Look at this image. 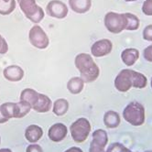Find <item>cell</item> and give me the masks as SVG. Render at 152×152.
Wrapping results in <instances>:
<instances>
[{
	"instance_id": "obj_1",
	"label": "cell",
	"mask_w": 152,
	"mask_h": 152,
	"mask_svg": "<svg viewBox=\"0 0 152 152\" xmlns=\"http://www.w3.org/2000/svg\"><path fill=\"white\" fill-rule=\"evenodd\" d=\"M74 65L80 72L84 83L94 82L100 74V69L93 57L87 53H79L74 59Z\"/></svg>"
},
{
	"instance_id": "obj_2",
	"label": "cell",
	"mask_w": 152,
	"mask_h": 152,
	"mask_svg": "<svg viewBox=\"0 0 152 152\" xmlns=\"http://www.w3.org/2000/svg\"><path fill=\"white\" fill-rule=\"evenodd\" d=\"M125 120L134 126H140L145 123V108L142 104L137 101L130 102L123 111Z\"/></svg>"
},
{
	"instance_id": "obj_3",
	"label": "cell",
	"mask_w": 152,
	"mask_h": 152,
	"mask_svg": "<svg viewBox=\"0 0 152 152\" xmlns=\"http://www.w3.org/2000/svg\"><path fill=\"white\" fill-rule=\"evenodd\" d=\"M18 4L25 17L34 24H39L45 17V12L36 0H18Z\"/></svg>"
},
{
	"instance_id": "obj_4",
	"label": "cell",
	"mask_w": 152,
	"mask_h": 152,
	"mask_svg": "<svg viewBox=\"0 0 152 152\" xmlns=\"http://www.w3.org/2000/svg\"><path fill=\"white\" fill-rule=\"evenodd\" d=\"M104 24L106 29L113 34H119L126 30L127 19L125 13L108 12L104 18Z\"/></svg>"
},
{
	"instance_id": "obj_5",
	"label": "cell",
	"mask_w": 152,
	"mask_h": 152,
	"mask_svg": "<svg viewBox=\"0 0 152 152\" xmlns=\"http://www.w3.org/2000/svg\"><path fill=\"white\" fill-rule=\"evenodd\" d=\"M91 124L88 119L81 117L74 121L70 126L72 138L76 143H83L88 138L91 132Z\"/></svg>"
},
{
	"instance_id": "obj_6",
	"label": "cell",
	"mask_w": 152,
	"mask_h": 152,
	"mask_svg": "<svg viewBox=\"0 0 152 152\" xmlns=\"http://www.w3.org/2000/svg\"><path fill=\"white\" fill-rule=\"evenodd\" d=\"M28 40L32 46L39 50H45L50 44L47 33L39 25H34L29 29Z\"/></svg>"
},
{
	"instance_id": "obj_7",
	"label": "cell",
	"mask_w": 152,
	"mask_h": 152,
	"mask_svg": "<svg viewBox=\"0 0 152 152\" xmlns=\"http://www.w3.org/2000/svg\"><path fill=\"white\" fill-rule=\"evenodd\" d=\"M115 87L118 92L126 93L133 87V70L124 69L115 79Z\"/></svg>"
},
{
	"instance_id": "obj_8",
	"label": "cell",
	"mask_w": 152,
	"mask_h": 152,
	"mask_svg": "<svg viewBox=\"0 0 152 152\" xmlns=\"http://www.w3.org/2000/svg\"><path fill=\"white\" fill-rule=\"evenodd\" d=\"M69 9L67 5L61 0H50L46 6V13L48 16L57 18L63 19L67 17Z\"/></svg>"
},
{
	"instance_id": "obj_9",
	"label": "cell",
	"mask_w": 152,
	"mask_h": 152,
	"mask_svg": "<svg viewBox=\"0 0 152 152\" xmlns=\"http://www.w3.org/2000/svg\"><path fill=\"white\" fill-rule=\"evenodd\" d=\"M113 50V43L108 39H102L95 41L91 47V54L94 57L101 58L110 54Z\"/></svg>"
},
{
	"instance_id": "obj_10",
	"label": "cell",
	"mask_w": 152,
	"mask_h": 152,
	"mask_svg": "<svg viewBox=\"0 0 152 152\" xmlns=\"http://www.w3.org/2000/svg\"><path fill=\"white\" fill-rule=\"evenodd\" d=\"M68 134V128L62 123H56L52 125L48 131V137L49 138L53 141V142H61Z\"/></svg>"
},
{
	"instance_id": "obj_11",
	"label": "cell",
	"mask_w": 152,
	"mask_h": 152,
	"mask_svg": "<svg viewBox=\"0 0 152 152\" xmlns=\"http://www.w3.org/2000/svg\"><path fill=\"white\" fill-rule=\"evenodd\" d=\"M24 75H25L24 70L20 66H18V65H15V64L7 66L3 71L4 78L12 83L20 82L24 78Z\"/></svg>"
},
{
	"instance_id": "obj_12",
	"label": "cell",
	"mask_w": 152,
	"mask_h": 152,
	"mask_svg": "<svg viewBox=\"0 0 152 152\" xmlns=\"http://www.w3.org/2000/svg\"><path fill=\"white\" fill-rule=\"evenodd\" d=\"M52 104H53L49 96L43 94H39L36 103L32 106V109L38 113H47L51 109Z\"/></svg>"
},
{
	"instance_id": "obj_13",
	"label": "cell",
	"mask_w": 152,
	"mask_h": 152,
	"mask_svg": "<svg viewBox=\"0 0 152 152\" xmlns=\"http://www.w3.org/2000/svg\"><path fill=\"white\" fill-rule=\"evenodd\" d=\"M43 136V130L38 125H29L25 130V138L30 144L37 143Z\"/></svg>"
},
{
	"instance_id": "obj_14",
	"label": "cell",
	"mask_w": 152,
	"mask_h": 152,
	"mask_svg": "<svg viewBox=\"0 0 152 152\" xmlns=\"http://www.w3.org/2000/svg\"><path fill=\"white\" fill-rule=\"evenodd\" d=\"M139 50L135 48H127L121 52V60L127 67H131L139 58Z\"/></svg>"
},
{
	"instance_id": "obj_15",
	"label": "cell",
	"mask_w": 152,
	"mask_h": 152,
	"mask_svg": "<svg viewBox=\"0 0 152 152\" xmlns=\"http://www.w3.org/2000/svg\"><path fill=\"white\" fill-rule=\"evenodd\" d=\"M69 6L73 12L84 14L91 9L92 0H69Z\"/></svg>"
},
{
	"instance_id": "obj_16",
	"label": "cell",
	"mask_w": 152,
	"mask_h": 152,
	"mask_svg": "<svg viewBox=\"0 0 152 152\" xmlns=\"http://www.w3.org/2000/svg\"><path fill=\"white\" fill-rule=\"evenodd\" d=\"M120 115L115 111L110 110L104 115V124L107 128H116L120 125Z\"/></svg>"
},
{
	"instance_id": "obj_17",
	"label": "cell",
	"mask_w": 152,
	"mask_h": 152,
	"mask_svg": "<svg viewBox=\"0 0 152 152\" xmlns=\"http://www.w3.org/2000/svg\"><path fill=\"white\" fill-rule=\"evenodd\" d=\"M84 83L81 77H72L67 83V89L72 94H79L84 88Z\"/></svg>"
},
{
	"instance_id": "obj_18",
	"label": "cell",
	"mask_w": 152,
	"mask_h": 152,
	"mask_svg": "<svg viewBox=\"0 0 152 152\" xmlns=\"http://www.w3.org/2000/svg\"><path fill=\"white\" fill-rule=\"evenodd\" d=\"M69 110V102L64 98H59L52 104V112L57 116H62Z\"/></svg>"
},
{
	"instance_id": "obj_19",
	"label": "cell",
	"mask_w": 152,
	"mask_h": 152,
	"mask_svg": "<svg viewBox=\"0 0 152 152\" xmlns=\"http://www.w3.org/2000/svg\"><path fill=\"white\" fill-rule=\"evenodd\" d=\"M39 93H38L36 90L32 88H26L24 89L20 94V100L21 101H26L33 106L34 104L36 103L38 97H39Z\"/></svg>"
},
{
	"instance_id": "obj_20",
	"label": "cell",
	"mask_w": 152,
	"mask_h": 152,
	"mask_svg": "<svg viewBox=\"0 0 152 152\" xmlns=\"http://www.w3.org/2000/svg\"><path fill=\"white\" fill-rule=\"evenodd\" d=\"M92 137H93V140H92L93 142L100 145L103 148H105V146L108 143V136L104 129L95 130L92 135Z\"/></svg>"
},
{
	"instance_id": "obj_21",
	"label": "cell",
	"mask_w": 152,
	"mask_h": 152,
	"mask_svg": "<svg viewBox=\"0 0 152 152\" xmlns=\"http://www.w3.org/2000/svg\"><path fill=\"white\" fill-rule=\"evenodd\" d=\"M32 109V106L29 103L26 101H19L16 105V116L15 118H22L26 116Z\"/></svg>"
},
{
	"instance_id": "obj_22",
	"label": "cell",
	"mask_w": 152,
	"mask_h": 152,
	"mask_svg": "<svg viewBox=\"0 0 152 152\" xmlns=\"http://www.w3.org/2000/svg\"><path fill=\"white\" fill-rule=\"evenodd\" d=\"M148 84V79L146 76L138 72L133 71V87L137 89H143Z\"/></svg>"
},
{
	"instance_id": "obj_23",
	"label": "cell",
	"mask_w": 152,
	"mask_h": 152,
	"mask_svg": "<svg viewBox=\"0 0 152 152\" xmlns=\"http://www.w3.org/2000/svg\"><path fill=\"white\" fill-rule=\"evenodd\" d=\"M17 7L16 0H10L9 2H5L0 0V15L7 16L11 14Z\"/></svg>"
},
{
	"instance_id": "obj_24",
	"label": "cell",
	"mask_w": 152,
	"mask_h": 152,
	"mask_svg": "<svg viewBox=\"0 0 152 152\" xmlns=\"http://www.w3.org/2000/svg\"><path fill=\"white\" fill-rule=\"evenodd\" d=\"M16 105H17V103H10V102L4 103L0 105L4 115L8 119V120L11 118H15V116H16Z\"/></svg>"
},
{
	"instance_id": "obj_25",
	"label": "cell",
	"mask_w": 152,
	"mask_h": 152,
	"mask_svg": "<svg viewBox=\"0 0 152 152\" xmlns=\"http://www.w3.org/2000/svg\"><path fill=\"white\" fill-rule=\"evenodd\" d=\"M125 15L127 19V25H126V30H129V31L137 30L140 26L139 18L132 13H125Z\"/></svg>"
},
{
	"instance_id": "obj_26",
	"label": "cell",
	"mask_w": 152,
	"mask_h": 152,
	"mask_svg": "<svg viewBox=\"0 0 152 152\" xmlns=\"http://www.w3.org/2000/svg\"><path fill=\"white\" fill-rule=\"evenodd\" d=\"M107 150L110 152H131V150L126 148L123 144L117 143V142L112 143L109 147H108Z\"/></svg>"
},
{
	"instance_id": "obj_27",
	"label": "cell",
	"mask_w": 152,
	"mask_h": 152,
	"mask_svg": "<svg viewBox=\"0 0 152 152\" xmlns=\"http://www.w3.org/2000/svg\"><path fill=\"white\" fill-rule=\"evenodd\" d=\"M142 12L146 16L152 17V0H145L142 5Z\"/></svg>"
},
{
	"instance_id": "obj_28",
	"label": "cell",
	"mask_w": 152,
	"mask_h": 152,
	"mask_svg": "<svg viewBox=\"0 0 152 152\" xmlns=\"http://www.w3.org/2000/svg\"><path fill=\"white\" fill-rule=\"evenodd\" d=\"M142 37L146 41H152V24L148 25L144 28Z\"/></svg>"
},
{
	"instance_id": "obj_29",
	"label": "cell",
	"mask_w": 152,
	"mask_h": 152,
	"mask_svg": "<svg viewBox=\"0 0 152 152\" xmlns=\"http://www.w3.org/2000/svg\"><path fill=\"white\" fill-rule=\"evenodd\" d=\"M8 51V44L6 39L0 34V54H6Z\"/></svg>"
},
{
	"instance_id": "obj_30",
	"label": "cell",
	"mask_w": 152,
	"mask_h": 152,
	"mask_svg": "<svg viewBox=\"0 0 152 152\" xmlns=\"http://www.w3.org/2000/svg\"><path fill=\"white\" fill-rule=\"evenodd\" d=\"M143 56L147 61L152 62V44L145 48L143 51Z\"/></svg>"
},
{
	"instance_id": "obj_31",
	"label": "cell",
	"mask_w": 152,
	"mask_h": 152,
	"mask_svg": "<svg viewBox=\"0 0 152 152\" xmlns=\"http://www.w3.org/2000/svg\"><path fill=\"white\" fill-rule=\"evenodd\" d=\"M26 152H43V149L39 145L34 143V144H30L27 147Z\"/></svg>"
},
{
	"instance_id": "obj_32",
	"label": "cell",
	"mask_w": 152,
	"mask_h": 152,
	"mask_svg": "<svg viewBox=\"0 0 152 152\" xmlns=\"http://www.w3.org/2000/svg\"><path fill=\"white\" fill-rule=\"evenodd\" d=\"M104 148L101 147L100 145L96 144L94 142H91L90 144V148H89V152H104Z\"/></svg>"
},
{
	"instance_id": "obj_33",
	"label": "cell",
	"mask_w": 152,
	"mask_h": 152,
	"mask_svg": "<svg viewBox=\"0 0 152 152\" xmlns=\"http://www.w3.org/2000/svg\"><path fill=\"white\" fill-rule=\"evenodd\" d=\"M8 121V119L4 115L2 110H1V107H0V124H5Z\"/></svg>"
},
{
	"instance_id": "obj_34",
	"label": "cell",
	"mask_w": 152,
	"mask_h": 152,
	"mask_svg": "<svg viewBox=\"0 0 152 152\" xmlns=\"http://www.w3.org/2000/svg\"><path fill=\"white\" fill-rule=\"evenodd\" d=\"M64 152H83V149H81L78 147H72L70 148H68L67 150H65Z\"/></svg>"
},
{
	"instance_id": "obj_35",
	"label": "cell",
	"mask_w": 152,
	"mask_h": 152,
	"mask_svg": "<svg viewBox=\"0 0 152 152\" xmlns=\"http://www.w3.org/2000/svg\"><path fill=\"white\" fill-rule=\"evenodd\" d=\"M0 152H13V151L10 148H1V149H0Z\"/></svg>"
},
{
	"instance_id": "obj_36",
	"label": "cell",
	"mask_w": 152,
	"mask_h": 152,
	"mask_svg": "<svg viewBox=\"0 0 152 152\" xmlns=\"http://www.w3.org/2000/svg\"><path fill=\"white\" fill-rule=\"evenodd\" d=\"M126 2H134V1H137V0H125Z\"/></svg>"
},
{
	"instance_id": "obj_37",
	"label": "cell",
	"mask_w": 152,
	"mask_h": 152,
	"mask_svg": "<svg viewBox=\"0 0 152 152\" xmlns=\"http://www.w3.org/2000/svg\"><path fill=\"white\" fill-rule=\"evenodd\" d=\"M150 85H151V88H152V77H151V80H150Z\"/></svg>"
},
{
	"instance_id": "obj_38",
	"label": "cell",
	"mask_w": 152,
	"mask_h": 152,
	"mask_svg": "<svg viewBox=\"0 0 152 152\" xmlns=\"http://www.w3.org/2000/svg\"><path fill=\"white\" fill-rule=\"evenodd\" d=\"M3 1H5V2H9L10 0H3Z\"/></svg>"
},
{
	"instance_id": "obj_39",
	"label": "cell",
	"mask_w": 152,
	"mask_h": 152,
	"mask_svg": "<svg viewBox=\"0 0 152 152\" xmlns=\"http://www.w3.org/2000/svg\"><path fill=\"white\" fill-rule=\"evenodd\" d=\"M145 152H152V150H148V151H145Z\"/></svg>"
},
{
	"instance_id": "obj_40",
	"label": "cell",
	"mask_w": 152,
	"mask_h": 152,
	"mask_svg": "<svg viewBox=\"0 0 152 152\" xmlns=\"http://www.w3.org/2000/svg\"><path fill=\"white\" fill-rule=\"evenodd\" d=\"M104 152H110V151H108V150H106V151H105V150H104Z\"/></svg>"
},
{
	"instance_id": "obj_41",
	"label": "cell",
	"mask_w": 152,
	"mask_h": 152,
	"mask_svg": "<svg viewBox=\"0 0 152 152\" xmlns=\"http://www.w3.org/2000/svg\"><path fill=\"white\" fill-rule=\"evenodd\" d=\"M0 143H1V137H0Z\"/></svg>"
},
{
	"instance_id": "obj_42",
	"label": "cell",
	"mask_w": 152,
	"mask_h": 152,
	"mask_svg": "<svg viewBox=\"0 0 152 152\" xmlns=\"http://www.w3.org/2000/svg\"><path fill=\"white\" fill-rule=\"evenodd\" d=\"M131 152H132V151H131Z\"/></svg>"
}]
</instances>
